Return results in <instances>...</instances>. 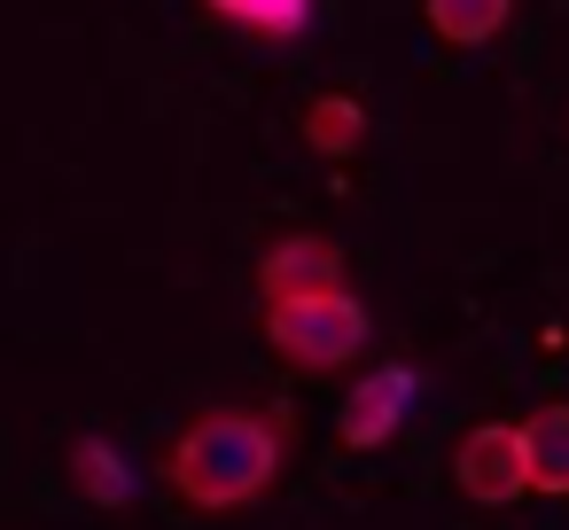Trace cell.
Listing matches in <instances>:
<instances>
[{"instance_id":"6da1fadb","label":"cell","mask_w":569,"mask_h":530,"mask_svg":"<svg viewBox=\"0 0 569 530\" xmlns=\"http://www.w3.org/2000/svg\"><path fill=\"white\" fill-rule=\"evenodd\" d=\"M281 460H289V413H266V406H211V413H196V421L172 437L164 476H172V491H180L188 507L234 514V507H250V499L273 491Z\"/></svg>"},{"instance_id":"7a4b0ae2","label":"cell","mask_w":569,"mask_h":530,"mask_svg":"<svg viewBox=\"0 0 569 530\" xmlns=\"http://www.w3.org/2000/svg\"><path fill=\"white\" fill-rule=\"evenodd\" d=\"M375 336V312L351 297V289H312V297H273L266 304V343L281 367H305V374H336L367 351Z\"/></svg>"},{"instance_id":"3957f363","label":"cell","mask_w":569,"mask_h":530,"mask_svg":"<svg viewBox=\"0 0 569 530\" xmlns=\"http://www.w3.org/2000/svg\"><path fill=\"white\" fill-rule=\"evenodd\" d=\"M452 476L476 507H515L530 491V452H522V421H476L452 444Z\"/></svg>"},{"instance_id":"277c9868","label":"cell","mask_w":569,"mask_h":530,"mask_svg":"<svg viewBox=\"0 0 569 530\" xmlns=\"http://www.w3.org/2000/svg\"><path fill=\"white\" fill-rule=\"evenodd\" d=\"M413 398H421V374H413V367H375V374H367V382L343 398L336 437H343L351 452H375V444H390V437L406 429Z\"/></svg>"},{"instance_id":"5b68a950","label":"cell","mask_w":569,"mask_h":530,"mask_svg":"<svg viewBox=\"0 0 569 530\" xmlns=\"http://www.w3.org/2000/svg\"><path fill=\"white\" fill-rule=\"evenodd\" d=\"M312 289H343V250L328 234H281L258 258V297H312Z\"/></svg>"},{"instance_id":"8992f818","label":"cell","mask_w":569,"mask_h":530,"mask_svg":"<svg viewBox=\"0 0 569 530\" xmlns=\"http://www.w3.org/2000/svg\"><path fill=\"white\" fill-rule=\"evenodd\" d=\"M522 452H530V491L569 499V406L522 413Z\"/></svg>"},{"instance_id":"52a82bcc","label":"cell","mask_w":569,"mask_h":530,"mask_svg":"<svg viewBox=\"0 0 569 530\" xmlns=\"http://www.w3.org/2000/svg\"><path fill=\"white\" fill-rule=\"evenodd\" d=\"M421 17H429V32H437L445 48H483V40L507 32L515 0H421Z\"/></svg>"},{"instance_id":"ba28073f","label":"cell","mask_w":569,"mask_h":530,"mask_svg":"<svg viewBox=\"0 0 569 530\" xmlns=\"http://www.w3.org/2000/svg\"><path fill=\"white\" fill-rule=\"evenodd\" d=\"M63 468H71V483H79L94 507H126V499H133V468L118 460L110 437H79V444L63 452Z\"/></svg>"},{"instance_id":"9c48e42d","label":"cell","mask_w":569,"mask_h":530,"mask_svg":"<svg viewBox=\"0 0 569 530\" xmlns=\"http://www.w3.org/2000/svg\"><path fill=\"white\" fill-rule=\"evenodd\" d=\"M203 9L242 24V32H258V40H297L312 24V0H203Z\"/></svg>"},{"instance_id":"30bf717a","label":"cell","mask_w":569,"mask_h":530,"mask_svg":"<svg viewBox=\"0 0 569 530\" xmlns=\"http://www.w3.org/2000/svg\"><path fill=\"white\" fill-rule=\"evenodd\" d=\"M359 133H367V110H359L351 94H320V102L305 110V141H312V157H351Z\"/></svg>"}]
</instances>
